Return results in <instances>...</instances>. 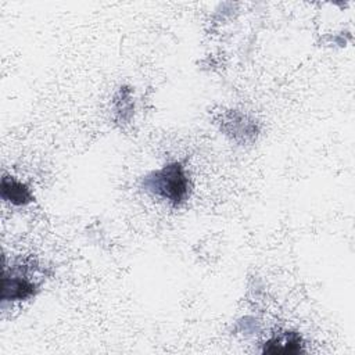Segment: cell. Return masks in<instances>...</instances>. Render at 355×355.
Instances as JSON below:
<instances>
[{"mask_svg":"<svg viewBox=\"0 0 355 355\" xmlns=\"http://www.w3.org/2000/svg\"><path fill=\"white\" fill-rule=\"evenodd\" d=\"M263 354H300L304 352V341L297 331H282L263 344Z\"/></svg>","mask_w":355,"mask_h":355,"instance_id":"3957f363","label":"cell"},{"mask_svg":"<svg viewBox=\"0 0 355 355\" xmlns=\"http://www.w3.org/2000/svg\"><path fill=\"white\" fill-rule=\"evenodd\" d=\"M222 125L223 130L230 135L234 140H239V136L243 137L244 141L251 136V139L257 137V129L252 122H247V118L239 112H229L226 118H223Z\"/></svg>","mask_w":355,"mask_h":355,"instance_id":"5b68a950","label":"cell"},{"mask_svg":"<svg viewBox=\"0 0 355 355\" xmlns=\"http://www.w3.org/2000/svg\"><path fill=\"white\" fill-rule=\"evenodd\" d=\"M0 196L4 201L12 205H26L33 201V194L31 193L28 186L7 175L1 178Z\"/></svg>","mask_w":355,"mask_h":355,"instance_id":"277c9868","label":"cell"},{"mask_svg":"<svg viewBox=\"0 0 355 355\" xmlns=\"http://www.w3.org/2000/svg\"><path fill=\"white\" fill-rule=\"evenodd\" d=\"M143 189L153 196L166 200L173 207L184 204L190 194V183L184 166L180 162H171L158 171L144 176Z\"/></svg>","mask_w":355,"mask_h":355,"instance_id":"6da1fadb","label":"cell"},{"mask_svg":"<svg viewBox=\"0 0 355 355\" xmlns=\"http://www.w3.org/2000/svg\"><path fill=\"white\" fill-rule=\"evenodd\" d=\"M37 265L22 262L14 266H6L3 275V302L7 301H24L33 297L37 293L39 283L36 276Z\"/></svg>","mask_w":355,"mask_h":355,"instance_id":"7a4b0ae2","label":"cell"}]
</instances>
